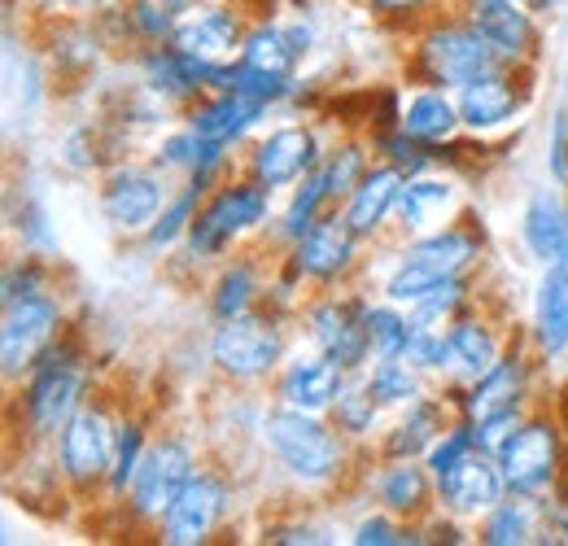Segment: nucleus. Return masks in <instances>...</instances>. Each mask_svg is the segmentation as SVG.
<instances>
[{
  "instance_id": "39",
  "label": "nucleus",
  "mask_w": 568,
  "mask_h": 546,
  "mask_svg": "<svg viewBox=\"0 0 568 546\" xmlns=\"http://www.w3.org/2000/svg\"><path fill=\"white\" fill-rule=\"evenodd\" d=\"M358 376L367 381V390L381 398L385 411H403L428 390V376L420 367H412L407 358H372Z\"/></svg>"
},
{
  "instance_id": "18",
  "label": "nucleus",
  "mask_w": 568,
  "mask_h": 546,
  "mask_svg": "<svg viewBox=\"0 0 568 546\" xmlns=\"http://www.w3.org/2000/svg\"><path fill=\"white\" fill-rule=\"evenodd\" d=\"M534 67H498L481 79H473L468 88H459V114H464V132L468 136H495L503 128H511L529 101H534Z\"/></svg>"
},
{
  "instance_id": "43",
  "label": "nucleus",
  "mask_w": 568,
  "mask_h": 546,
  "mask_svg": "<svg viewBox=\"0 0 568 546\" xmlns=\"http://www.w3.org/2000/svg\"><path fill=\"white\" fill-rule=\"evenodd\" d=\"M351 543L355 546H425L428 534H425V525L398 520V516H389L385 507H376V512H367V516L355 520Z\"/></svg>"
},
{
  "instance_id": "17",
  "label": "nucleus",
  "mask_w": 568,
  "mask_h": 546,
  "mask_svg": "<svg viewBox=\"0 0 568 546\" xmlns=\"http://www.w3.org/2000/svg\"><path fill=\"white\" fill-rule=\"evenodd\" d=\"M315 49V27L311 18H302V9L293 18L276 13H263L250 22L245 31V44H241V67L254 70V74H267V79H281V83H297L302 62L311 58Z\"/></svg>"
},
{
  "instance_id": "10",
  "label": "nucleus",
  "mask_w": 568,
  "mask_h": 546,
  "mask_svg": "<svg viewBox=\"0 0 568 546\" xmlns=\"http://www.w3.org/2000/svg\"><path fill=\"white\" fill-rule=\"evenodd\" d=\"M367 302H372V293H358V289H346V284L342 289H320L297 311L306 342L315 345V350H324V354H333L342 367L363 372L372 363Z\"/></svg>"
},
{
  "instance_id": "37",
  "label": "nucleus",
  "mask_w": 568,
  "mask_h": 546,
  "mask_svg": "<svg viewBox=\"0 0 568 546\" xmlns=\"http://www.w3.org/2000/svg\"><path fill=\"white\" fill-rule=\"evenodd\" d=\"M333 415V424L355 442V446H376V437L385 433V407H381V398L367 390V381L363 376H351V385H346V394L337 398V407L328 411Z\"/></svg>"
},
{
  "instance_id": "44",
  "label": "nucleus",
  "mask_w": 568,
  "mask_h": 546,
  "mask_svg": "<svg viewBox=\"0 0 568 546\" xmlns=\"http://www.w3.org/2000/svg\"><path fill=\"white\" fill-rule=\"evenodd\" d=\"M53 289V267H49V254H31L22 250L18 259H9L4 280H0V302H13V297H31V293H49Z\"/></svg>"
},
{
  "instance_id": "15",
  "label": "nucleus",
  "mask_w": 568,
  "mask_h": 546,
  "mask_svg": "<svg viewBox=\"0 0 568 546\" xmlns=\"http://www.w3.org/2000/svg\"><path fill=\"white\" fill-rule=\"evenodd\" d=\"M534 358L538 354L529 350V342H507L503 358L486 376L464 381V385H446L459 415L481 424V419L503 415V411H534Z\"/></svg>"
},
{
  "instance_id": "27",
  "label": "nucleus",
  "mask_w": 568,
  "mask_h": 546,
  "mask_svg": "<svg viewBox=\"0 0 568 546\" xmlns=\"http://www.w3.org/2000/svg\"><path fill=\"white\" fill-rule=\"evenodd\" d=\"M464 214V189L459 180L446 175V166L425 171V175H412L403 184V198H398V214H394V232L407 241V236H425L433 228H446Z\"/></svg>"
},
{
  "instance_id": "52",
  "label": "nucleus",
  "mask_w": 568,
  "mask_h": 546,
  "mask_svg": "<svg viewBox=\"0 0 568 546\" xmlns=\"http://www.w3.org/2000/svg\"><path fill=\"white\" fill-rule=\"evenodd\" d=\"M556 272H560V280L568 284V259H565V263H556Z\"/></svg>"
},
{
  "instance_id": "7",
  "label": "nucleus",
  "mask_w": 568,
  "mask_h": 546,
  "mask_svg": "<svg viewBox=\"0 0 568 546\" xmlns=\"http://www.w3.org/2000/svg\"><path fill=\"white\" fill-rule=\"evenodd\" d=\"M498 468L507 494L525 498H556L568 485V424L551 411H529L525 424L498 451Z\"/></svg>"
},
{
  "instance_id": "35",
  "label": "nucleus",
  "mask_w": 568,
  "mask_h": 546,
  "mask_svg": "<svg viewBox=\"0 0 568 546\" xmlns=\"http://www.w3.org/2000/svg\"><path fill=\"white\" fill-rule=\"evenodd\" d=\"M328 210H337L333 198H328V184H324V175H320V166L302 180V184H293L288 189V202L284 210L276 214V223H272V232H267V241L276 245V250H288L297 236H306Z\"/></svg>"
},
{
  "instance_id": "51",
  "label": "nucleus",
  "mask_w": 568,
  "mask_h": 546,
  "mask_svg": "<svg viewBox=\"0 0 568 546\" xmlns=\"http://www.w3.org/2000/svg\"><path fill=\"white\" fill-rule=\"evenodd\" d=\"M166 4H171L175 13H184V9H189V4H197V0H166Z\"/></svg>"
},
{
  "instance_id": "28",
  "label": "nucleus",
  "mask_w": 568,
  "mask_h": 546,
  "mask_svg": "<svg viewBox=\"0 0 568 546\" xmlns=\"http://www.w3.org/2000/svg\"><path fill=\"white\" fill-rule=\"evenodd\" d=\"M556 529L560 534V494L556 498H525V494H507L495 503L481 520H477V543L481 546H529L547 543L542 534Z\"/></svg>"
},
{
  "instance_id": "21",
  "label": "nucleus",
  "mask_w": 568,
  "mask_h": 546,
  "mask_svg": "<svg viewBox=\"0 0 568 546\" xmlns=\"http://www.w3.org/2000/svg\"><path fill=\"white\" fill-rule=\"evenodd\" d=\"M351 367H342L333 354L324 350H297L284 358V367L272 376V403L276 407L293 411H315V415H328L337 407V398L346 394L351 385Z\"/></svg>"
},
{
  "instance_id": "1",
  "label": "nucleus",
  "mask_w": 568,
  "mask_h": 546,
  "mask_svg": "<svg viewBox=\"0 0 568 546\" xmlns=\"http://www.w3.org/2000/svg\"><path fill=\"white\" fill-rule=\"evenodd\" d=\"M258 442L293 489H333L351 477L358 446L333 424V415L267 403Z\"/></svg>"
},
{
  "instance_id": "16",
  "label": "nucleus",
  "mask_w": 568,
  "mask_h": 546,
  "mask_svg": "<svg viewBox=\"0 0 568 546\" xmlns=\"http://www.w3.org/2000/svg\"><path fill=\"white\" fill-rule=\"evenodd\" d=\"M363 245L367 241H358L355 228L342 219V210H328L306 236L281 250V259L306 280V289H342L358 272Z\"/></svg>"
},
{
  "instance_id": "32",
  "label": "nucleus",
  "mask_w": 568,
  "mask_h": 546,
  "mask_svg": "<svg viewBox=\"0 0 568 546\" xmlns=\"http://www.w3.org/2000/svg\"><path fill=\"white\" fill-rule=\"evenodd\" d=\"M446 337H450V354H455V376L446 385H464V381L486 376L507 350V337L498 333V324L477 302L446 324Z\"/></svg>"
},
{
  "instance_id": "36",
  "label": "nucleus",
  "mask_w": 568,
  "mask_h": 546,
  "mask_svg": "<svg viewBox=\"0 0 568 546\" xmlns=\"http://www.w3.org/2000/svg\"><path fill=\"white\" fill-rule=\"evenodd\" d=\"M206 193H211V184H202L197 175L180 180L175 193H171V202L162 205L158 223L141 236L144 245H149L153 254H171V250H180L184 236H189V228H193V219H197V210H202V202H206Z\"/></svg>"
},
{
  "instance_id": "49",
  "label": "nucleus",
  "mask_w": 568,
  "mask_h": 546,
  "mask_svg": "<svg viewBox=\"0 0 568 546\" xmlns=\"http://www.w3.org/2000/svg\"><path fill=\"white\" fill-rule=\"evenodd\" d=\"M520 4H525L529 13H538V18H542V13H551V9L560 4V0H520Z\"/></svg>"
},
{
  "instance_id": "38",
  "label": "nucleus",
  "mask_w": 568,
  "mask_h": 546,
  "mask_svg": "<svg viewBox=\"0 0 568 546\" xmlns=\"http://www.w3.org/2000/svg\"><path fill=\"white\" fill-rule=\"evenodd\" d=\"M372 162H376V153H372V140L367 136H342L337 144L324 149L320 175H324V184H328L333 205H342L351 193H355V184L367 175Z\"/></svg>"
},
{
  "instance_id": "53",
  "label": "nucleus",
  "mask_w": 568,
  "mask_h": 546,
  "mask_svg": "<svg viewBox=\"0 0 568 546\" xmlns=\"http://www.w3.org/2000/svg\"><path fill=\"white\" fill-rule=\"evenodd\" d=\"M288 4H293V9H302V4H306V0H288Z\"/></svg>"
},
{
  "instance_id": "47",
  "label": "nucleus",
  "mask_w": 568,
  "mask_h": 546,
  "mask_svg": "<svg viewBox=\"0 0 568 546\" xmlns=\"http://www.w3.org/2000/svg\"><path fill=\"white\" fill-rule=\"evenodd\" d=\"M40 22H62V18H101L119 0H22Z\"/></svg>"
},
{
  "instance_id": "5",
  "label": "nucleus",
  "mask_w": 568,
  "mask_h": 546,
  "mask_svg": "<svg viewBox=\"0 0 568 546\" xmlns=\"http://www.w3.org/2000/svg\"><path fill=\"white\" fill-rule=\"evenodd\" d=\"M498 67H507V62L459 9L433 13L428 22L412 31V49H407V79L412 83H433V88L459 92L473 79H481Z\"/></svg>"
},
{
  "instance_id": "2",
  "label": "nucleus",
  "mask_w": 568,
  "mask_h": 546,
  "mask_svg": "<svg viewBox=\"0 0 568 546\" xmlns=\"http://www.w3.org/2000/svg\"><path fill=\"white\" fill-rule=\"evenodd\" d=\"M92 358L88 350L74 342L71 333L53 342L36 367L13 385L18 390V428L22 446H53L58 433L71 424V415L92 398Z\"/></svg>"
},
{
  "instance_id": "48",
  "label": "nucleus",
  "mask_w": 568,
  "mask_h": 546,
  "mask_svg": "<svg viewBox=\"0 0 568 546\" xmlns=\"http://www.w3.org/2000/svg\"><path fill=\"white\" fill-rule=\"evenodd\" d=\"M547 171H551V184L568 189V110H556V119H551V136H547Z\"/></svg>"
},
{
  "instance_id": "13",
  "label": "nucleus",
  "mask_w": 568,
  "mask_h": 546,
  "mask_svg": "<svg viewBox=\"0 0 568 546\" xmlns=\"http://www.w3.org/2000/svg\"><path fill=\"white\" fill-rule=\"evenodd\" d=\"M324 149L328 144L320 140L315 123L293 119V123H276L250 140V149L241 153V171L254 175L258 184H267L272 193H288L324 162Z\"/></svg>"
},
{
  "instance_id": "41",
  "label": "nucleus",
  "mask_w": 568,
  "mask_h": 546,
  "mask_svg": "<svg viewBox=\"0 0 568 546\" xmlns=\"http://www.w3.org/2000/svg\"><path fill=\"white\" fill-rule=\"evenodd\" d=\"M372 140V153H376V162H389L394 171H403L407 180L412 175H425V171H437L442 166V153L425 144V140H416L412 132H403V128H385V132H367Z\"/></svg>"
},
{
  "instance_id": "46",
  "label": "nucleus",
  "mask_w": 568,
  "mask_h": 546,
  "mask_svg": "<svg viewBox=\"0 0 568 546\" xmlns=\"http://www.w3.org/2000/svg\"><path fill=\"white\" fill-rule=\"evenodd\" d=\"M263 543H272V546H328V543H337V538H333V529H324V525H315V520L293 516V520H272V525H263Z\"/></svg>"
},
{
  "instance_id": "20",
  "label": "nucleus",
  "mask_w": 568,
  "mask_h": 546,
  "mask_svg": "<svg viewBox=\"0 0 568 546\" xmlns=\"http://www.w3.org/2000/svg\"><path fill=\"white\" fill-rule=\"evenodd\" d=\"M254 18H245L241 0H197L189 4L180 18H175V36L171 44L214 62V67H227L241 58V44H245V31H250Z\"/></svg>"
},
{
  "instance_id": "25",
  "label": "nucleus",
  "mask_w": 568,
  "mask_h": 546,
  "mask_svg": "<svg viewBox=\"0 0 568 546\" xmlns=\"http://www.w3.org/2000/svg\"><path fill=\"white\" fill-rule=\"evenodd\" d=\"M367 494L376 498V507L412 525H425L437 512V485L425 459H376L367 477Z\"/></svg>"
},
{
  "instance_id": "26",
  "label": "nucleus",
  "mask_w": 568,
  "mask_h": 546,
  "mask_svg": "<svg viewBox=\"0 0 568 546\" xmlns=\"http://www.w3.org/2000/svg\"><path fill=\"white\" fill-rule=\"evenodd\" d=\"M459 415L450 390L442 385V394L425 390L416 403H407L403 415L376 437V459H425L428 446L446 433V424Z\"/></svg>"
},
{
  "instance_id": "23",
  "label": "nucleus",
  "mask_w": 568,
  "mask_h": 546,
  "mask_svg": "<svg viewBox=\"0 0 568 546\" xmlns=\"http://www.w3.org/2000/svg\"><path fill=\"white\" fill-rule=\"evenodd\" d=\"M433 485H437V507L459 516V520H468V525H477L495 503L507 498V481H503V468H498V455L481 451V446L459 455L446 473L433 477Z\"/></svg>"
},
{
  "instance_id": "34",
  "label": "nucleus",
  "mask_w": 568,
  "mask_h": 546,
  "mask_svg": "<svg viewBox=\"0 0 568 546\" xmlns=\"http://www.w3.org/2000/svg\"><path fill=\"white\" fill-rule=\"evenodd\" d=\"M529 350L538 363L568 358V284L556 267H542V280L534 284V311H529Z\"/></svg>"
},
{
  "instance_id": "50",
  "label": "nucleus",
  "mask_w": 568,
  "mask_h": 546,
  "mask_svg": "<svg viewBox=\"0 0 568 546\" xmlns=\"http://www.w3.org/2000/svg\"><path fill=\"white\" fill-rule=\"evenodd\" d=\"M560 538L568 543V485H565V494H560Z\"/></svg>"
},
{
  "instance_id": "31",
  "label": "nucleus",
  "mask_w": 568,
  "mask_h": 546,
  "mask_svg": "<svg viewBox=\"0 0 568 546\" xmlns=\"http://www.w3.org/2000/svg\"><path fill=\"white\" fill-rule=\"evenodd\" d=\"M520 245L538 267H556L568 259V189H534L520 210Z\"/></svg>"
},
{
  "instance_id": "22",
  "label": "nucleus",
  "mask_w": 568,
  "mask_h": 546,
  "mask_svg": "<svg viewBox=\"0 0 568 546\" xmlns=\"http://www.w3.org/2000/svg\"><path fill=\"white\" fill-rule=\"evenodd\" d=\"M495 49L507 67H538L542 58V27L520 0H450Z\"/></svg>"
},
{
  "instance_id": "45",
  "label": "nucleus",
  "mask_w": 568,
  "mask_h": 546,
  "mask_svg": "<svg viewBox=\"0 0 568 546\" xmlns=\"http://www.w3.org/2000/svg\"><path fill=\"white\" fill-rule=\"evenodd\" d=\"M355 4L372 22L394 27V31H416L420 22H428L442 9V0H355Z\"/></svg>"
},
{
  "instance_id": "29",
  "label": "nucleus",
  "mask_w": 568,
  "mask_h": 546,
  "mask_svg": "<svg viewBox=\"0 0 568 546\" xmlns=\"http://www.w3.org/2000/svg\"><path fill=\"white\" fill-rule=\"evenodd\" d=\"M403 184H407V175H403V171H394L389 162H372V166H367V175L355 184V193L337 205V210H342V219L355 228L358 241H367V245H372V241H381V236L394 228Z\"/></svg>"
},
{
  "instance_id": "9",
  "label": "nucleus",
  "mask_w": 568,
  "mask_h": 546,
  "mask_svg": "<svg viewBox=\"0 0 568 546\" xmlns=\"http://www.w3.org/2000/svg\"><path fill=\"white\" fill-rule=\"evenodd\" d=\"M202 468V455L193 446V437L184 433H162L149 442L141 468L123 494V520L132 529H158V520L171 512V503L180 498V489L193 481V473Z\"/></svg>"
},
{
  "instance_id": "11",
  "label": "nucleus",
  "mask_w": 568,
  "mask_h": 546,
  "mask_svg": "<svg viewBox=\"0 0 568 546\" xmlns=\"http://www.w3.org/2000/svg\"><path fill=\"white\" fill-rule=\"evenodd\" d=\"M0 306H4V315H0V376L13 390L49 345L67 337V306L53 289L31 293V297H13Z\"/></svg>"
},
{
  "instance_id": "24",
  "label": "nucleus",
  "mask_w": 568,
  "mask_h": 546,
  "mask_svg": "<svg viewBox=\"0 0 568 546\" xmlns=\"http://www.w3.org/2000/svg\"><path fill=\"white\" fill-rule=\"evenodd\" d=\"M276 105H267L263 97H250L241 88H219L197 97L180 119L211 144H227V149H241L245 140L258 132V123L272 114Z\"/></svg>"
},
{
  "instance_id": "42",
  "label": "nucleus",
  "mask_w": 568,
  "mask_h": 546,
  "mask_svg": "<svg viewBox=\"0 0 568 546\" xmlns=\"http://www.w3.org/2000/svg\"><path fill=\"white\" fill-rule=\"evenodd\" d=\"M367 342H372V358H403L407 342H412V315L407 306L389 302V297H372L367 302Z\"/></svg>"
},
{
  "instance_id": "6",
  "label": "nucleus",
  "mask_w": 568,
  "mask_h": 546,
  "mask_svg": "<svg viewBox=\"0 0 568 546\" xmlns=\"http://www.w3.org/2000/svg\"><path fill=\"white\" fill-rule=\"evenodd\" d=\"M281 311L258 306L250 315L236 320H219L206 342V358H211L214 376L227 381L232 390H258L272 385V376L288 358V328H284Z\"/></svg>"
},
{
  "instance_id": "3",
  "label": "nucleus",
  "mask_w": 568,
  "mask_h": 546,
  "mask_svg": "<svg viewBox=\"0 0 568 546\" xmlns=\"http://www.w3.org/2000/svg\"><path fill=\"white\" fill-rule=\"evenodd\" d=\"M272 223H276V193L267 184H258L254 175L232 171L223 184H214L206 193L180 254L193 259V263H223L245 241L267 236Z\"/></svg>"
},
{
  "instance_id": "30",
  "label": "nucleus",
  "mask_w": 568,
  "mask_h": 546,
  "mask_svg": "<svg viewBox=\"0 0 568 546\" xmlns=\"http://www.w3.org/2000/svg\"><path fill=\"white\" fill-rule=\"evenodd\" d=\"M267 284H272V267H263L258 254H250V250L227 254L214 267V280L206 289L211 320L219 324V320H236V315H250V311L267 306Z\"/></svg>"
},
{
  "instance_id": "4",
  "label": "nucleus",
  "mask_w": 568,
  "mask_h": 546,
  "mask_svg": "<svg viewBox=\"0 0 568 546\" xmlns=\"http://www.w3.org/2000/svg\"><path fill=\"white\" fill-rule=\"evenodd\" d=\"M486 259V232L473 219H455L446 228H433L425 236L398 241L394 267L381 280V297L398 306H416L425 293H433L450 275H473Z\"/></svg>"
},
{
  "instance_id": "40",
  "label": "nucleus",
  "mask_w": 568,
  "mask_h": 546,
  "mask_svg": "<svg viewBox=\"0 0 568 546\" xmlns=\"http://www.w3.org/2000/svg\"><path fill=\"white\" fill-rule=\"evenodd\" d=\"M149 442H153L149 419H141V415H123L119 419V442H114V464H110V481H105V503H123Z\"/></svg>"
},
{
  "instance_id": "33",
  "label": "nucleus",
  "mask_w": 568,
  "mask_h": 546,
  "mask_svg": "<svg viewBox=\"0 0 568 546\" xmlns=\"http://www.w3.org/2000/svg\"><path fill=\"white\" fill-rule=\"evenodd\" d=\"M403 132H412L416 140H425L433 149L455 144L464 132V114H459V97L433 83H412V92L403 97Z\"/></svg>"
},
{
  "instance_id": "8",
  "label": "nucleus",
  "mask_w": 568,
  "mask_h": 546,
  "mask_svg": "<svg viewBox=\"0 0 568 546\" xmlns=\"http://www.w3.org/2000/svg\"><path fill=\"white\" fill-rule=\"evenodd\" d=\"M119 411L101 394H92L83 407L71 415V424L53 442L58 473L67 481L71 498H105V481L114 464V442H119Z\"/></svg>"
},
{
  "instance_id": "19",
  "label": "nucleus",
  "mask_w": 568,
  "mask_h": 546,
  "mask_svg": "<svg viewBox=\"0 0 568 546\" xmlns=\"http://www.w3.org/2000/svg\"><path fill=\"white\" fill-rule=\"evenodd\" d=\"M132 67H136V79H141L149 92H158L166 105H175L180 114L206 97V92H219L223 88V70L214 62H202L175 44H149V49H136L132 53Z\"/></svg>"
},
{
  "instance_id": "14",
  "label": "nucleus",
  "mask_w": 568,
  "mask_h": 546,
  "mask_svg": "<svg viewBox=\"0 0 568 546\" xmlns=\"http://www.w3.org/2000/svg\"><path fill=\"white\" fill-rule=\"evenodd\" d=\"M236 503V489H232V477L214 464H202L193 481L180 489V498L171 503V512L158 520V543L162 546H202L211 543L214 534L223 529L227 512Z\"/></svg>"
},
{
  "instance_id": "12",
  "label": "nucleus",
  "mask_w": 568,
  "mask_h": 546,
  "mask_svg": "<svg viewBox=\"0 0 568 546\" xmlns=\"http://www.w3.org/2000/svg\"><path fill=\"white\" fill-rule=\"evenodd\" d=\"M171 193H175V184H171V175L153 158L149 162H132L128 158V162L105 166L97 202H101L105 223L119 236H144L158 223L162 205L171 202Z\"/></svg>"
}]
</instances>
